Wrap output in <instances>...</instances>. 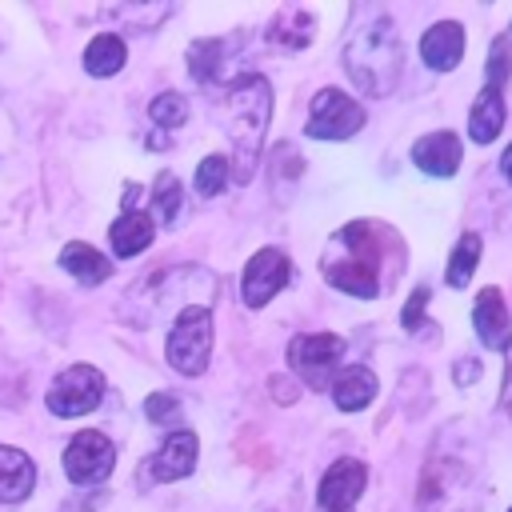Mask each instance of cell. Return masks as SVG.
<instances>
[{
  "label": "cell",
  "instance_id": "cell-11",
  "mask_svg": "<svg viewBox=\"0 0 512 512\" xmlns=\"http://www.w3.org/2000/svg\"><path fill=\"white\" fill-rule=\"evenodd\" d=\"M364 484H368V468H364L360 460L344 456V460H336V464L320 476L316 500H320V508H324V512H348V508L360 500Z\"/></svg>",
  "mask_w": 512,
  "mask_h": 512
},
{
  "label": "cell",
  "instance_id": "cell-13",
  "mask_svg": "<svg viewBox=\"0 0 512 512\" xmlns=\"http://www.w3.org/2000/svg\"><path fill=\"white\" fill-rule=\"evenodd\" d=\"M472 324L484 348H508L512 344V320H508V304L500 288H480L476 308H472Z\"/></svg>",
  "mask_w": 512,
  "mask_h": 512
},
{
  "label": "cell",
  "instance_id": "cell-1",
  "mask_svg": "<svg viewBox=\"0 0 512 512\" xmlns=\"http://www.w3.org/2000/svg\"><path fill=\"white\" fill-rule=\"evenodd\" d=\"M400 268H404V244L392 228H384L376 220H352V224L336 228L320 256L324 280L360 300L388 292V280Z\"/></svg>",
  "mask_w": 512,
  "mask_h": 512
},
{
  "label": "cell",
  "instance_id": "cell-33",
  "mask_svg": "<svg viewBox=\"0 0 512 512\" xmlns=\"http://www.w3.org/2000/svg\"><path fill=\"white\" fill-rule=\"evenodd\" d=\"M508 512H512V508H508Z\"/></svg>",
  "mask_w": 512,
  "mask_h": 512
},
{
  "label": "cell",
  "instance_id": "cell-29",
  "mask_svg": "<svg viewBox=\"0 0 512 512\" xmlns=\"http://www.w3.org/2000/svg\"><path fill=\"white\" fill-rule=\"evenodd\" d=\"M452 372H456V384H476L480 380V360H472V356L468 360H456Z\"/></svg>",
  "mask_w": 512,
  "mask_h": 512
},
{
  "label": "cell",
  "instance_id": "cell-22",
  "mask_svg": "<svg viewBox=\"0 0 512 512\" xmlns=\"http://www.w3.org/2000/svg\"><path fill=\"white\" fill-rule=\"evenodd\" d=\"M220 56H224V40H196L192 48H188V68H192V76L196 80H212L216 76V68H220Z\"/></svg>",
  "mask_w": 512,
  "mask_h": 512
},
{
  "label": "cell",
  "instance_id": "cell-7",
  "mask_svg": "<svg viewBox=\"0 0 512 512\" xmlns=\"http://www.w3.org/2000/svg\"><path fill=\"white\" fill-rule=\"evenodd\" d=\"M100 396H104V372L92 364H72L48 384L44 404L56 416H84L100 404Z\"/></svg>",
  "mask_w": 512,
  "mask_h": 512
},
{
  "label": "cell",
  "instance_id": "cell-10",
  "mask_svg": "<svg viewBox=\"0 0 512 512\" xmlns=\"http://www.w3.org/2000/svg\"><path fill=\"white\" fill-rule=\"evenodd\" d=\"M196 456H200V440H196V432L176 428V432L164 440V448L140 464V480H148V484H156V480H160V484H168V480H184V476H192Z\"/></svg>",
  "mask_w": 512,
  "mask_h": 512
},
{
  "label": "cell",
  "instance_id": "cell-12",
  "mask_svg": "<svg viewBox=\"0 0 512 512\" xmlns=\"http://www.w3.org/2000/svg\"><path fill=\"white\" fill-rule=\"evenodd\" d=\"M460 160H464V144H460V136L448 132V128L428 132V136H420V140L412 144V164H416L420 172H428V176H452V172L460 168Z\"/></svg>",
  "mask_w": 512,
  "mask_h": 512
},
{
  "label": "cell",
  "instance_id": "cell-18",
  "mask_svg": "<svg viewBox=\"0 0 512 512\" xmlns=\"http://www.w3.org/2000/svg\"><path fill=\"white\" fill-rule=\"evenodd\" d=\"M152 240H156V224H152L148 212H136V208L124 212V216H116V224L108 228V244H112L116 256H136Z\"/></svg>",
  "mask_w": 512,
  "mask_h": 512
},
{
  "label": "cell",
  "instance_id": "cell-17",
  "mask_svg": "<svg viewBox=\"0 0 512 512\" xmlns=\"http://www.w3.org/2000/svg\"><path fill=\"white\" fill-rule=\"evenodd\" d=\"M36 484V464L20 452L0 444V504H20Z\"/></svg>",
  "mask_w": 512,
  "mask_h": 512
},
{
  "label": "cell",
  "instance_id": "cell-19",
  "mask_svg": "<svg viewBox=\"0 0 512 512\" xmlns=\"http://www.w3.org/2000/svg\"><path fill=\"white\" fill-rule=\"evenodd\" d=\"M60 268L64 272H72L80 284H88V288H96V284H104L108 276H112V260L108 256H100L92 244H84V240H72V244H64V252H60Z\"/></svg>",
  "mask_w": 512,
  "mask_h": 512
},
{
  "label": "cell",
  "instance_id": "cell-3",
  "mask_svg": "<svg viewBox=\"0 0 512 512\" xmlns=\"http://www.w3.org/2000/svg\"><path fill=\"white\" fill-rule=\"evenodd\" d=\"M224 112H228V136H232V148H236V180L244 184L252 176V160L260 156V144H264V128H268V116H272V88L264 76H240L232 80L228 96H224Z\"/></svg>",
  "mask_w": 512,
  "mask_h": 512
},
{
  "label": "cell",
  "instance_id": "cell-5",
  "mask_svg": "<svg viewBox=\"0 0 512 512\" xmlns=\"http://www.w3.org/2000/svg\"><path fill=\"white\" fill-rule=\"evenodd\" d=\"M340 360H344V340L332 332H308L288 344V368L308 388H332Z\"/></svg>",
  "mask_w": 512,
  "mask_h": 512
},
{
  "label": "cell",
  "instance_id": "cell-30",
  "mask_svg": "<svg viewBox=\"0 0 512 512\" xmlns=\"http://www.w3.org/2000/svg\"><path fill=\"white\" fill-rule=\"evenodd\" d=\"M272 384H276L272 392H276V400H280V404H292V400L300 396V388H292L296 380H284V376H272Z\"/></svg>",
  "mask_w": 512,
  "mask_h": 512
},
{
  "label": "cell",
  "instance_id": "cell-25",
  "mask_svg": "<svg viewBox=\"0 0 512 512\" xmlns=\"http://www.w3.org/2000/svg\"><path fill=\"white\" fill-rule=\"evenodd\" d=\"M224 184H228V160L220 152L204 156L200 168H196V192L200 196H216V192H224Z\"/></svg>",
  "mask_w": 512,
  "mask_h": 512
},
{
  "label": "cell",
  "instance_id": "cell-31",
  "mask_svg": "<svg viewBox=\"0 0 512 512\" xmlns=\"http://www.w3.org/2000/svg\"><path fill=\"white\" fill-rule=\"evenodd\" d=\"M500 404L512 416V344H508V368H504V388H500Z\"/></svg>",
  "mask_w": 512,
  "mask_h": 512
},
{
  "label": "cell",
  "instance_id": "cell-6",
  "mask_svg": "<svg viewBox=\"0 0 512 512\" xmlns=\"http://www.w3.org/2000/svg\"><path fill=\"white\" fill-rule=\"evenodd\" d=\"M364 128V104L344 96L340 88H320L312 96V112H308V124L304 132L316 136V140H348Z\"/></svg>",
  "mask_w": 512,
  "mask_h": 512
},
{
  "label": "cell",
  "instance_id": "cell-27",
  "mask_svg": "<svg viewBox=\"0 0 512 512\" xmlns=\"http://www.w3.org/2000/svg\"><path fill=\"white\" fill-rule=\"evenodd\" d=\"M144 412H148V420H156V424L164 420V424H168V420L180 416V400H176L172 392H152V396L144 400Z\"/></svg>",
  "mask_w": 512,
  "mask_h": 512
},
{
  "label": "cell",
  "instance_id": "cell-9",
  "mask_svg": "<svg viewBox=\"0 0 512 512\" xmlns=\"http://www.w3.org/2000/svg\"><path fill=\"white\" fill-rule=\"evenodd\" d=\"M288 280H292V260H288L280 248H260V252L244 264L240 300H244L248 308H264Z\"/></svg>",
  "mask_w": 512,
  "mask_h": 512
},
{
  "label": "cell",
  "instance_id": "cell-21",
  "mask_svg": "<svg viewBox=\"0 0 512 512\" xmlns=\"http://www.w3.org/2000/svg\"><path fill=\"white\" fill-rule=\"evenodd\" d=\"M476 260H480V236H476V232H464V236L456 240L452 256H448L444 280H448L452 288H464V284L472 280V272H476Z\"/></svg>",
  "mask_w": 512,
  "mask_h": 512
},
{
  "label": "cell",
  "instance_id": "cell-4",
  "mask_svg": "<svg viewBox=\"0 0 512 512\" xmlns=\"http://www.w3.org/2000/svg\"><path fill=\"white\" fill-rule=\"evenodd\" d=\"M208 352H212V312L200 304L176 312V324L168 328L164 340V360L180 376H200L208 368Z\"/></svg>",
  "mask_w": 512,
  "mask_h": 512
},
{
  "label": "cell",
  "instance_id": "cell-32",
  "mask_svg": "<svg viewBox=\"0 0 512 512\" xmlns=\"http://www.w3.org/2000/svg\"><path fill=\"white\" fill-rule=\"evenodd\" d=\"M500 172H504V180L512 184V144L504 148V156H500Z\"/></svg>",
  "mask_w": 512,
  "mask_h": 512
},
{
  "label": "cell",
  "instance_id": "cell-15",
  "mask_svg": "<svg viewBox=\"0 0 512 512\" xmlns=\"http://www.w3.org/2000/svg\"><path fill=\"white\" fill-rule=\"evenodd\" d=\"M332 400L340 412H360L376 400V372L364 368V364H352V368H340L336 380H332Z\"/></svg>",
  "mask_w": 512,
  "mask_h": 512
},
{
  "label": "cell",
  "instance_id": "cell-14",
  "mask_svg": "<svg viewBox=\"0 0 512 512\" xmlns=\"http://www.w3.org/2000/svg\"><path fill=\"white\" fill-rule=\"evenodd\" d=\"M464 44H468L464 28L456 20H440L420 36V56H424V64L432 72H452L460 64V56H464Z\"/></svg>",
  "mask_w": 512,
  "mask_h": 512
},
{
  "label": "cell",
  "instance_id": "cell-16",
  "mask_svg": "<svg viewBox=\"0 0 512 512\" xmlns=\"http://www.w3.org/2000/svg\"><path fill=\"white\" fill-rule=\"evenodd\" d=\"M500 128H504V88L484 84L468 112V136L476 144H492L500 136Z\"/></svg>",
  "mask_w": 512,
  "mask_h": 512
},
{
  "label": "cell",
  "instance_id": "cell-2",
  "mask_svg": "<svg viewBox=\"0 0 512 512\" xmlns=\"http://www.w3.org/2000/svg\"><path fill=\"white\" fill-rule=\"evenodd\" d=\"M344 68L364 96H392L396 92L400 68H404V44H400V32L392 28L388 16H376L372 24H364L348 40Z\"/></svg>",
  "mask_w": 512,
  "mask_h": 512
},
{
  "label": "cell",
  "instance_id": "cell-26",
  "mask_svg": "<svg viewBox=\"0 0 512 512\" xmlns=\"http://www.w3.org/2000/svg\"><path fill=\"white\" fill-rule=\"evenodd\" d=\"M508 72H512V44H508V36H496L488 44V84L492 88H504Z\"/></svg>",
  "mask_w": 512,
  "mask_h": 512
},
{
  "label": "cell",
  "instance_id": "cell-20",
  "mask_svg": "<svg viewBox=\"0 0 512 512\" xmlns=\"http://www.w3.org/2000/svg\"><path fill=\"white\" fill-rule=\"evenodd\" d=\"M124 60H128V48H124V40H120L116 32H100V36L88 40V48H84V68H88L92 76H116V72L124 68Z\"/></svg>",
  "mask_w": 512,
  "mask_h": 512
},
{
  "label": "cell",
  "instance_id": "cell-8",
  "mask_svg": "<svg viewBox=\"0 0 512 512\" xmlns=\"http://www.w3.org/2000/svg\"><path fill=\"white\" fill-rule=\"evenodd\" d=\"M112 464H116V448L96 428L76 432L64 448V472H68L72 484H100V480H108Z\"/></svg>",
  "mask_w": 512,
  "mask_h": 512
},
{
  "label": "cell",
  "instance_id": "cell-24",
  "mask_svg": "<svg viewBox=\"0 0 512 512\" xmlns=\"http://www.w3.org/2000/svg\"><path fill=\"white\" fill-rule=\"evenodd\" d=\"M148 116L160 124V128H180L188 120V104L180 92H160L152 104H148Z\"/></svg>",
  "mask_w": 512,
  "mask_h": 512
},
{
  "label": "cell",
  "instance_id": "cell-28",
  "mask_svg": "<svg viewBox=\"0 0 512 512\" xmlns=\"http://www.w3.org/2000/svg\"><path fill=\"white\" fill-rule=\"evenodd\" d=\"M428 296H432V288H424V284H420V288L412 292V300L404 304V312H400V324H404L408 332H416V328H420V320H424V304H428Z\"/></svg>",
  "mask_w": 512,
  "mask_h": 512
},
{
  "label": "cell",
  "instance_id": "cell-23",
  "mask_svg": "<svg viewBox=\"0 0 512 512\" xmlns=\"http://www.w3.org/2000/svg\"><path fill=\"white\" fill-rule=\"evenodd\" d=\"M152 200H156L160 224H172V220H176V212H180V204H184L180 180H176L172 172H160V176H156V192H152Z\"/></svg>",
  "mask_w": 512,
  "mask_h": 512
}]
</instances>
